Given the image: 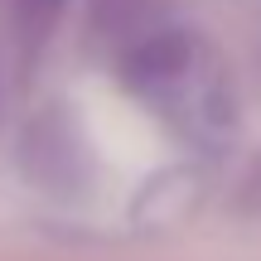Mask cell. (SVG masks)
<instances>
[{"mask_svg":"<svg viewBox=\"0 0 261 261\" xmlns=\"http://www.w3.org/2000/svg\"><path fill=\"white\" fill-rule=\"evenodd\" d=\"M92 19L102 34L130 44L150 24H160V0H92Z\"/></svg>","mask_w":261,"mask_h":261,"instance_id":"obj_1","label":"cell"},{"mask_svg":"<svg viewBox=\"0 0 261 261\" xmlns=\"http://www.w3.org/2000/svg\"><path fill=\"white\" fill-rule=\"evenodd\" d=\"M58 5H63V0H15V29H19L24 54H34L48 39V29H54V19H58Z\"/></svg>","mask_w":261,"mask_h":261,"instance_id":"obj_2","label":"cell"}]
</instances>
